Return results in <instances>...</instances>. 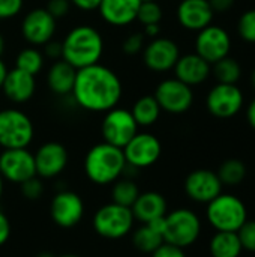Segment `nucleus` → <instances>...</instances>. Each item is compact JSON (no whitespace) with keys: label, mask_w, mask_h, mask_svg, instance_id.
<instances>
[{"label":"nucleus","mask_w":255,"mask_h":257,"mask_svg":"<svg viewBox=\"0 0 255 257\" xmlns=\"http://www.w3.org/2000/svg\"><path fill=\"white\" fill-rule=\"evenodd\" d=\"M35 137L32 119L18 108L0 110V148H27Z\"/></svg>","instance_id":"nucleus-7"},{"label":"nucleus","mask_w":255,"mask_h":257,"mask_svg":"<svg viewBox=\"0 0 255 257\" xmlns=\"http://www.w3.org/2000/svg\"><path fill=\"white\" fill-rule=\"evenodd\" d=\"M239 36L249 44H255V9L243 12L237 23Z\"/></svg>","instance_id":"nucleus-33"},{"label":"nucleus","mask_w":255,"mask_h":257,"mask_svg":"<svg viewBox=\"0 0 255 257\" xmlns=\"http://www.w3.org/2000/svg\"><path fill=\"white\" fill-rule=\"evenodd\" d=\"M141 0H101L98 8L102 20L114 27H125L137 20Z\"/></svg>","instance_id":"nucleus-22"},{"label":"nucleus","mask_w":255,"mask_h":257,"mask_svg":"<svg viewBox=\"0 0 255 257\" xmlns=\"http://www.w3.org/2000/svg\"><path fill=\"white\" fill-rule=\"evenodd\" d=\"M209 113L218 119H230L243 107V93L237 84H215L206 98Z\"/></svg>","instance_id":"nucleus-12"},{"label":"nucleus","mask_w":255,"mask_h":257,"mask_svg":"<svg viewBox=\"0 0 255 257\" xmlns=\"http://www.w3.org/2000/svg\"><path fill=\"white\" fill-rule=\"evenodd\" d=\"M251 83H252V87L255 89V69L252 71V74H251Z\"/></svg>","instance_id":"nucleus-50"},{"label":"nucleus","mask_w":255,"mask_h":257,"mask_svg":"<svg viewBox=\"0 0 255 257\" xmlns=\"http://www.w3.org/2000/svg\"><path fill=\"white\" fill-rule=\"evenodd\" d=\"M102 53V35L89 24H80L71 29L62 42V59L75 69L99 63Z\"/></svg>","instance_id":"nucleus-2"},{"label":"nucleus","mask_w":255,"mask_h":257,"mask_svg":"<svg viewBox=\"0 0 255 257\" xmlns=\"http://www.w3.org/2000/svg\"><path fill=\"white\" fill-rule=\"evenodd\" d=\"M237 236L245 251L255 253V220H246L237 230Z\"/></svg>","instance_id":"nucleus-34"},{"label":"nucleus","mask_w":255,"mask_h":257,"mask_svg":"<svg viewBox=\"0 0 255 257\" xmlns=\"http://www.w3.org/2000/svg\"><path fill=\"white\" fill-rule=\"evenodd\" d=\"M230 48L231 38L221 26L210 24L201 29L195 38V53L210 65L227 57L230 54Z\"/></svg>","instance_id":"nucleus-13"},{"label":"nucleus","mask_w":255,"mask_h":257,"mask_svg":"<svg viewBox=\"0 0 255 257\" xmlns=\"http://www.w3.org/2000/svg\"><path fill=\"white\" fill-rule=\"evenodd\" d=\"M132 244L138 251L152 254L161 244H164V236L152 224L146 223L134 230Z\"/></svg>","instance_id":"nucleus-27"},{"label":"nucleus","mask_w":255,"mask_h":257,"mask_svg":"<svg viewBox=\"0 0 255 257\" xmlns=\"http://www.w3.org/2000/svg\"><path fill=\"white\" fill-rule=\"evenodd\" d=\"M44 62H45V57H44L42 51H39L35 47H29L18 53V56L15 59V68L36 77L42 71Z\"/></svg>","instance_id":"nucleus-29"},{"label":"nucleus","mask_w":255,"mask_h":257,"mask_svg":"<svg viewBox=\"0 0 255 257\" xmlns=\"http://www.w3.org/2000/svg\"><path fill=\"white\" fill-rule=\"evenodd\" d=\"M0 175L12 184H23L36 176L35 157L27 148L3 149L0 154Z\"/></svg>","instance_id":"nucleus-11"},{"label":"nucleus","mask_w":255,"mask_h":257,"mask_svg":"<svg viewBox=\"0 0 255 257\" xmlns=\"http://www.w3.org/2000/svg\"><path fill=\"white\" fill-rule=\"evenodd\" d=\"M134 214L131 208L117 205L114 202L101 206L92 220L93 230L104 239H122L134 229Z\"/></svg>","instance_id":"nucleus-6"},{"label":"nucleus","mask_w":255,"mask_h":257,"mask_svg":"<svg viewBox=\"0 0 255 257\" xmlns=\"http://www.w3.org/2000/svg\"><path fill=\"white\" fill-rule=\"evenodd\" d=\"M141 2H152V0H141Z\"/></svg>","instance_id":"nucleus-52"},{"label":"nucleus","mask_w":255,"mask_h":257,"mask_svg":"<svg viewBox=\"0 0 255 257\" xmlns=\"http://www.w3.org/2000/svg\"><path fill=\"white\" fill-rule=\"evenodd\" d=\"M212 72L218 83L222 84H236L242 77V68L240 63L234 57H224L212 65Z\"/></svg>","instance_id":"nucleus-28"},{"label":"nucleus","mask_w":255,"mask_h":257,"mask_svg":"<svg viewBox=\"0 0 255 257\" xmlns=\"http://www.w3.org/2000/svg\"><path fill=\"white\" fill-rule=\"evenodd\" d=\"M209 3H210L213 12L224 14V12L230 11L234 6L236 0H209Z\"/></svg>","instance_id":"nucleus-43"},{"label":"nucleus","mask_w":255,"mask_h":257,"mask_svg":"<svg viewBox=\"0 0 255 257\" xmlns=\"http://www.w3.org/2000/svg\"><path fill=\"white\" fill-rule=\"evenodd\" d=\"M20 190L23 197H26L27 200H38L44 194V185L39 176H33L20 184Z\"/></svg>","instance_id":"nucleus-35"},{"label":"nucleus","mask_w":255,"mask_h":257,"mask_svg":"<svg viewBox=\"0 0 255 257\" xmlns=\"http://www.w3.org/2000/svg\"><path fill=\"white\" fill-rule=\"evenodd\" d=\"M206 218L216 232H237L248 220V209L237 196L221 193L207 203Z\"/></svg>","instance_id":"nucleus-4"},{"label":"nucleus","mask_w":255,"mask_h":257,"mask_svg":"<svg viewBox=\"0 0 255 257\" xmlns=\"http://www.w3.org/2000/svg\"><path fill=\"white\" fill-rule=\"evenodd\" d=\"M71 2L69 0H48L47 3V11L57 20V18H63L68 15V12L71 11Z\"/></svg>","instance_id":"nucleus-38"},{"label":"nucleus","mask_w":255,"mask_h":257,"mask_svg":"<svg viewBox=\"0 0 255 257\" xmlns=\"http://www.w3.org/2000/svg\"><path fill=\"white\" fill-rule=\"evenodd\" d=\"M179 24L191 32H200L212 24L213 9L209 0H182L176 11Z\"/></svg>","instance_id":"nucleus-19"},{"label":"nucleus","mask_w":255,"mask_h":257,"mask_svg":"<svg viewBox=\"0 0 255 257\" xmlns=\"http://www.w3.org/2000/svg\"><path fill=\"white\" fill-rule=\"evenodd\" d=\"M138 125L131 113V110L114 107L105 111L102 119L101 131L105 143L123 149L125 145L138 133Z\"/></svg>","instance_id":"nucleus-8"},{"label":"nucleus","mask_w":255,"mask_h":257,"mask_svg":"<svg viewBox=\"0 0 255 257\" xmlns=\"http://www.w3.org/2000/svg\"><path fill=\"white\" fill-rule=\"evenodd\" d=\"M131 211L137 221L146 224L156 218L165 217V214L168 212V205L161 193L146 191L138 194L137 200L131 206Z\"/></svg>","instance_id":"nucleus-23"},{"label":"nucleus","mask_w":255,"mask_h":257,"mask_svg":"<svg viewBox=\"0 0 255 257\" xmlns=\"http://www.w3.org/2000/svg\"><path fill=\"white\" fill-rule=\"evenodd\" d=\"M144 39H146V36H144L143 32H134V33H131V35L123 41L122 48H123V51H125L126 54H129V56L138 54V53H141L143 48H144Z\"/></svg>","instance_id":"nucleus-36"},{"label":"nucleus","mask_w":255,"mask_h":257,"mask_svg":"<svg viewBox=\"0 0 255 257\" xmlns=\"http://www.w3.org/2000/svg\"><path fill=\"white\" fill-rule=\"evenodd\" d=\"M2 90L11 102L24 104V102L30 101L36 92L35 75L24 72L18 68L8 69Z\"/></svg>","instance_id":"nucleus-20"},{"label":"nucleus","mask_w":255,"mask_h":257,"mask_svg":"<svg viewBox=\"0 0 255 257\" xmlns=\"http://www.w3.org/2000/svg\"><path fill=\"white\" fill-rule=\"evenodd\" d=\"M162 235L164 242L185 250L198 241L201 235V220L194 211L188 208L174 209L171 212H167L164 217Z\"/></svg>","instance_id":"nucleus-5"},{"label":"nucleus","mask_w":255,"mask_h":257,"mask_svg":"<svg viewBox=\"0 0 255 257\" xmlns=\"http://www.w3.org/2000/svg\"><path fill=\"white\" fill-rule=\"evenodd\" d=\"M11 236V223L3 211H0V245H3Z\"/></svg>","instance_id":"nucleus-42"},{"label":"nucleus","mask_w":255,"mask_h":257,"mask_svg":"<svg viewBox=\"0 0 255 257\" xmlns=\"http://www.w3.org/2000/svg\"><path fill=\"white\" fill-rule=\"evenodd\" d=\"M50 215L62 229L75 227L84 217V202L74 191H59L50 203Z\"/></svg>","instance_id":"nucleus-16"},{"label":"nucleus","mask_w":255,"mask_h":257,"mask_svg":"<svg viewBox=\"0 0 255 257\" xmlns=\"http://www.w3.org/2000/svg\"><path fill=\"white\" fill-rule=\"evenodd\" d=\"M222 187L216 172L207 169L194 170L185 179V193L195 203L207 205L222 193Z\"/></svg>","instance_id":"nucleus-18"},{"label":"nucleus","mask_w":255,"mask_h":257,"mask_svg":"<svg viewBox=\"0 0 255 257\" xmlns=\"http://www.w3.org/2000/svg\"><path fill=\"white\" fill-rule=\"evenodd\" d=\"M173 69L174 77L191 87L203 84L212 74V65L197 53L180 56Z\"/></svg>","instance_id":"nucleus-21"},{"label":"nucleus","mask_w":255,"mask_h":257,"mask_svg":"<svg viewBox=\"0 0 255 257\" xmlns=\"http://www.w3.org/2000/svg\"><path fill=\"white\" fill-rule=\"evenodd\" d=\"M71 95L80 108L92 113H105L120 102L123 84L111 68L95 63L77 69Z\"/></svg>","instance_id":"nucleus-1"},{"label":"nucleus","mask_w":255,"mask_h":257,"mask_svg":"<svg viewBox=\"0 0 255 257\" xmlns=\"http://www.w3.org/2000/svg\"><path fill=\"white\" fill-rule=\"evenodd\" d=\"M77 69L63 59L54 60L47 71L48 89L57 96H66L72 93Z\"/></svg>","instance_id":"nucleus-24"},{"label":"nucleus","mask_w":255,"mask_h":257,"mask_svg":"<svg viewBox=\"0 0 255 257\" xmlns=\"http://www.w3.org/2000/svg\"><path fill=\"white\" fill-rule=\"evenodd\" d=\"M6 72H8V68H6V65H5V62L2 60V57H0V90H2V86H3Z\"/></svg>","instance_id":"nucleus-46"},{"label":"nucleus","mask_w":255,"mask_h":257,"mask_svg":"<svg viewBox=\"0 0 255 257\" xmlns=\"http://www.w3.org/2000/svg\"><path fill=\"white\" fill-rule=\"evenodd\" d=\"M152 257H186V253L180 247L164 242L152 253Z\"/></svg>","instance_id":"nucleus-39"},{"label":"nucleus","mask_w":255,"mask_h":257,"mask_svg":"<svg viewBox=\"0 0 255 257\" xmlns=\"http://www.w3.org/2000/svg\"><path fill=\"white\" fill-rule=\"evenodd\" d=\"M144 36H147V38H158L159 36V33H161V26L159 24H147V26H144Z\"/></svg>","instance_id":"nucleus-44"},{"label":"nucleus","mask_w":255,"mask_h":257,"mask_svg":"<svg viewBox=\"0 0 255 257\" xmlns=\"http://www.w3.org/2000/svg\"><path fill=\"white\" fill-rule=\"evenodd\" d=\"M5 48H6V42H5V38H3V35L0 33V57H2V54L5 53Z\"/></svg>","instance_id":"nucleus-47"},{"label":"nucleus","mask_w":255,"mask_h":257,"mask_svg":"<svg viewBox=\"0 0 255 257\" xmlns=\"http://www.w3.org/2000/svg\"><path fill=\"white\" fill-rule=\"evenodd\" d=\"M143 62L152 72H167L174 68L180 57L179 45L170 38H153L143 48Z\"/></svg>","instance_id":"nucleus-15"},{"label":"nucleus","mask_w":255,"mask_h":257,"mask_svg":"<svg viewBox=\"0 0 255 257\" xmlns=\"http://www.w3.org/2000/svg\"><path fill=\"white\" fill-rule=\"evenodd\" d=\"M161 111L162 110L153 95L140 96L131 108V113L138 126H152L158 122Z\"/></svg>","instance_id":"nucleus-26"},{"label":"nucleus","mask_w":255,"mask_h":257,"mask_svg":"<svg viewBox=\"0 0 255 257\" xmlns=\"http://www.w3.org/2000/svg\"><path fill=\"white\" fill-rule=\"evenodd\" d=\"M209 251L212 257H240L243 248L237 232H216L209 242Z\"/></svg>","instance_id":"nucleus-25"},{"label":"nucleus","mask_w":255,"mask_h":257,"mask_svg":"<svg viewBox=\"0 0 255 257\" xmlns=\"http://www.w3.org/2000/svg\"><path fill=\"white\" fill-rule=\"evenodd\" d=\"M164 17L162 8L156 0L152 2H141L140 8H138V14H137V20L143 24H159L161 20Z\"/></svg>","instance_id":"nucleus-32"},{"label":"nucleus","mask_w":255,"mask_h":257,"mask_svg":"<svg viewBox=\"0 0 255 257\" xmlns=\"http://www.w3.org/2000/svg\"><path fill=\"white\" fill-rule=\"evenodd\" d=\"M216 175L221 179L222 185H239L246 178V166L243 164V161L231 158L219 166Z\"/></svg>","instance_id":"nucleus-30"},{"label":"nucleus","mask_w":255,"mask_h":257,"mask_svg":"<svg viewBox=\"0 0 255 257\" xmlns=\"http://www.w3.org/2000/svg\"><path fill=\"white\" fill-rule=\"evenodd\" d=\"M123 151L110 143H98L84 157V173L96 185L114 184L126 172Z\"/></svg>","instance_id":"nucleus-3"},{"label":"nucleus","mask_w":255,"mask_h":257,"mask_svg":"<svg viewBox=\"0 0 255 257\" xmlns=\"http://www.w3.org/2000/svg\"><path fill=\"white\" fill-rule=\"evenodd\" d=\"M56 27V18L45 8H35L21 21V36L32 47L45 45L54 38Z\"/></svg>","instance_id":"nucleus-14"},{"label":"nucleus","mask_w":255,"mask_h":257,"mask_svg":"<svg viewBox=\"0 0 255 257\" xmlns=\"http://www.w3.org/2000/svg\"><path fill=\"white\" fill-rule=\"evenodd\" d=\"M3 178H2V175H0V199H2V196H3V187H5V184H3Z\"/></svg>","instance_id":"nucleus-48"},{"label":"nucleus","mask_w":255,"mask_h":257,"mask_svg":"<svg viewBox=\"0 0 255 257\" xmlns=\"http://www.w3.org/2000/svg\"><path fill=\"white\" fill-rule=\"evenodd\" d=\"M140 194L138 185L132 181V179H117L113 184V190H111V197L113 202L122 206H128L131 208L134 205V202L137 200Z\"/></svg>","instance_id":"nucleus-31"},{"label":"nucleus","mask_w":255,"mask_h":257,"mask_svg":"<svg viewBox=\"0 0 255 257\" xmlns=\"http://www.w3.org/2000/svg\"><path fill=\"white\" fill-rule=\"evenodd\" d=\"M36 176L41 179H53L63 173L68 166L69 155L66 148L59 142H47L33 154Z\"/></svg>","instance_id":"nucleus-17"},{"label":"nucleus","mask_w":255,"mask_h":257,"mask_svg":"<svg viewBox=\"0 0 255 257\" xmlns=\"http://www.w3.org/2000/svg\"><path fill=\"white\" fill-rule=\"evenodd\" d=\"M246 119H248V123L251 125V128L255 130V98L251 101V104L246 110Z\"/></svg>","instance_id":"nucleus-45"},{"label":"nucleus","mask_w":255,"mask_h":257,"mask_svg":"<svg viewBox=\"0 0 255 257\" xmlns=\"http://www.w3.org/2000/svg\"><path fill=\"white\" fill-rule=\"evenodd\" d=\"M36 257H54L51 253H39Z\"/></svg>","instance_id":"nucleus-49"},{"label":"nucleus","mask_w":255,"mask_h":257,"mask_svg":"<svg viewBox=\"0 0 255 257\" xmlns=\"http://www.w3.org/2000/svg\"><path fill=\"white\" fill-rule=\"evenodd\" d=\"M24 0H0V20L17 17L23 9Z\"/></svg>","instance_id":"nucleus-37"},{"label":"nucleus","mask_w":255,"mask_h":257,"mask_svg":"<svg viewBox=\"0 0 255 257\" xmlns=\"http://www.w3.org/2000/svg\"><path fill=\"white\" fill-rule=\"evenodd\" d=\"M153 96L158 101L161 110L170 114L186 113L194 102L192 87L177 80L176 77L162 80L156 86Z\"/></svg>","instance_id":"nucleus-9"},{"label":"nucleus","mask_w":255,"mask_h":257,"mask_svg":"<svg viewBox=\"0 0 255 257\" xmlns=\"http://www.w3.org/2000/svg\"><path fill=\"white\" fill-rule=\"evenodd\" d=\"M44 47V57H48L51 60H59L62 59V42H57L54 39H51L50 42H47Z\"/></svg>","instance_id":"nucleus-40"},{"label":"nucleus","mask_w":255,"mask_h":257,"mask_svg":"<svg viewBox=\"0 0 255 257\" xmlns=\"http://www.w3.org/2000/svg\"><path fill=\"white\" fill-rule=\"evenodd\" d=\"M71 5H74L77 9L83 12H93L99 8L101 0H69Z\"/></svg>","instance_id":"nucleus-41"},{"label":"nucleus","mask_w":255,"mask_h":257,"mask_svg":"<svg viewBox=\"0 0 255 257\" xmlns=\"http://www.w3.org/2000/svg\"><path fill=\"white\" fill-rule=\"evenodd\" d=\"M129 169H147L158 163L162 154L159 139L150 133H137L122 149Z\"/></svg>","instance_id":"nucleus-10"},{"label":"nucleus","mask_w":255,"mask_h":257,"mask_svg":"<svg viewBox=\"0 0 255 257\" xmlns=\"http://www.w3.org/2000/svg\"><path fill=\"white\" fill-rule=\"evenodd\" d=\"M60 257H78V256H75V254H63V256H60Z\"/></svg>","instance_id":"nucleus-51"}]
</instances>
